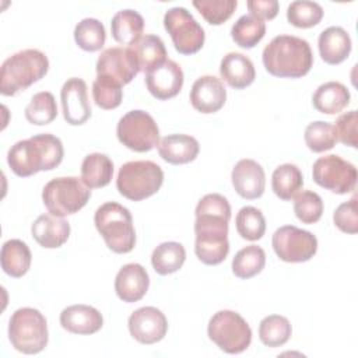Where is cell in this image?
I'll return each instance as SVG.
<instances>
[{
    "label": "cell",
    "instance_id": "1",
    "mask_svg": "<svg viewBox=\"0 0 358 358\" xmlns=\"http://www.w3.org/2000/svg\"><path fill=\"white\" fill-rule=\"evenodd\" d=\"M63 155L60 138L50 133H42L17 141L7 152V164L17 176L27 178L39 171H52L59 166Z\"/></svg>",
    "mask_w": 358,
    "mask_h": 358
},
{
    "label": "cell",
    "instance_id": "2",
    "mask_svg": "<svg viewBox=\"0 0 358 358\" xmlns=\"http://www.w3.org/2000/svg\"><path fill=\"white\" fill-rule=\"evenodd\" d=\"M262 57L264 69L280 78L303 77L313 64V53L308 41L292 35L273 38L263 49Z\"/></svg>",
    "mask_w": 358,
    "mask_h": 358
},
{
    "label": "cell",
    "instance_id": "3",
    "mask_svg": "<svg viewBox=\"0 0 358 358\" xmlns=\"http://www.w3.org/2000/svg\"><path fill=\"white\" fill-rule=\"evenodd\" d=\"M48 70L49 60L46 55L38 49H24L11 55L1 64V95L11 96L20 91L27 90L34 83L43 78Z\"/></svg>",
    "mask_w": 358,
    "mask_h": 358
},
{
    "label": "cell",
    "instance_id": "4",
    "mask_svg": "<svg viewBox=\"0 0 358 358\" xmlns=\"http://www.w3.org/2000/svg\"><path fill=\"white\" fill-rule=\"evenodd\" d=\"M95 228L115 253H129L136 245V231L130 211L119 203L99 206L94 215Z\"/></svg>",
    "mask_w": 358,
    "mask_h": 358
},
{
    "label": "cell",
    "instance_id": "5",
    "mask_svg": "<svg viewBox=\"0 0 358 358\" xmlns=\"http://www.w3.org/2000/svg\"><path fill=\"white\" fill-rule=\"evenodd\" d=\"M8 340L22 354L32 355L41 352L49 340L45 316L34 308L17 309L8 322Z\"/></svg>",
    "mask_w": 358,
    "mask_h": 358
},
{
    "label": "cell",
    "instance_id": "6",
    "mask_svg": "<svg viewBox=\"0 0 358 358\" xmlns=\"http://www.w3.org/2000/svg\"><path fill=\"white\" fill-rule=\"evenodd\" d=\"M162 183L164 172L152 161H129L120 166L116 178L119 193L131 201L151 197L161 189Z\"/></svg>",
    "mask_w": 358,
    "mask_h": 358
},
{
    "label": "cell",
    "instance_id": "7",
    "mask_svg": "<svg viewBox=\"0 0 358 358\" xmlns=\"http://www.w3.org/2000/svg\"><path fill=\"white\" fill-rule=\"evenodd\" d=\"M91 189L76 176H62L49 180L42 190V201L56 217H66L80 211L90 200Z\"/></svg>",
    "mask_w": 358,
    "mask_h": 358
},
{
    "label": "cell",
    "instance_id": "8",
    "mask_svg": "<svg viewBox=\"0 0 358 358\" xmlns=\"http://www.w3.org/2000/svg\"><path fill=\"white\" fill-rule=\"evenodd\" d=\"M208 338L227 354H241L252 343V329L248 322L234 310H218L207 326Z\"/></svg>",
    "mask_w": 358,
    "mask_h": 358
},
{
    "label": "cell",
    "instance_id": "9",
    "mask_svg": "<svg viewBox=\"0 0 358 358\" xmlns=\"http://www.w3.org/2000/svg\"><path fill=\"white\" fill-rule=\"evenodd\" d=\"M117 140L131 151L147 152L159 144V129L154 117L140 109L127 112L116 126Z\"/></svg>",
    "mask_w": 358,
    "mask_h": 358
},
{
    "label": "cell",
    "instance_id": "10",
    "mask_svg": "<svg viewBox=\"0 0 358 358\" xmlns=\"http://www.w3.org/2000/svg\"><path fill=\"white\" fill-rule=\"evenodd\" d=\"M164 27L182 55L197 53L204 45V29L185 7L169 8L164 15Z\"/></svg>",
    "mask_w": 358,
    "mask_h": 358
},
{
    "label": "cell",
    "instance_id": "11",
    "mask_svg": "<svg viewBox=\"0 0 358 358\" xmlns=\"http://www.w3.org/2000/svg\"><path fill=\"white\" fill-rule=\"evenodd\" d=\"M357 176L355 165L336 154L317 158L312 166L315 183L336 194L351 193L355 189Z\"/></svg>",
    "mask_w": 358,
    "mask_h": 358
},
{
    "label": "cell",
    "instance_id": "12",
    "mask_svg": "<svg viewBox=\"0 0 358 358\" xmlns=\"http://www.w3.org/2000/svg\"><path fill=\"white\" fill-rule=\"evenodd\" d=\"M273 249L280 260L287 263H303L317 252L316 236L294 225H284L273 234Z\"/></svg>",
    "mask_w": 358,
    "mask_h": 358
},
{
    "label": "cell",
    "instance_id": "13",
    "mask_svg": "<svg viewBox=\"0 0 358 358\" xmlns=\"http://www.w3.org/2000/svg\"><path fill=\"white\" fill-rule=\"evenodd\" d=\"M96 77L109 78L119 85L129 84L140 71L130 48H108L96 60Z\"/></svg>",
    "mask_w": 358,
    "mask_h": 358
},
{
    "label": "cell",
    "instance_id": "14",
    "mask_svg": "<svg viewBox=\"0 0 358 358\" xmlns=\"http://www.w3.org/2000/svg\"><path fill=\"white\" fill-rule=\"evenodd\" d=\"M127 326L131 337L141 344L158 343L168 331V320L165 315L154 306L136 309L130 315Z\"/></svg>",
    "mask_w": 358,
    "mask_h": 358
},
{
    "label": "cell",
    "instance_id": "15",
    "mask_svg": "<svg viewBox=\"0 0 358 358\" xmlns=\"http://www.w3.org/2000/svg\"><path fill=\"white\" fill-rule=\"evenodd\" d=\"M60 99L63 116L69 124L80 126L91 117V105L88 101L87 84L83 78H69L60 90Z\"/></svg>",
    "mask_w": 358,
    "mask_h": 358
},
{
    "label": "cell",
    "instance_id": "16",
    "mask_svg": "<svg viewBox=\"0 0 358 358\" xmlns=\"http://www.w3.org/2000/svg\"><path fill=\"white\" fill-rule=\"evenodd\" d=\"M145 85L154 98L159 101L171 99L183 87V71L176 62L168 59L145 73Z\"/></svg>",
    "mask_w": 358,
    "mask_h": 358
},
{
    "label": "cell",
    "instance_id": "17",
    "mask_svg": "<svg viewBox=\"0 0 358 358\" xmlns=\"http://www.w3.org/2000/svg\"><path fill=\"white\" fill-rule=\"evenodd\" d=\"M231 180L235 192L246 199L255 200L263 196L266 187V175L263 166L250 158L236 162L232 169Z\"/></svg>",
    "mask_w": 358,
    "mask_h": 358
},
{
    "label": "cell",
    "instance_id": "18",
    "mask_svg": "<svg viewBox=\"0 0 358 358\" xmlns=\"http://www.w3.org/2000/svg\"><path fill=\"white\" fill-rule=\"evenodd\" d=\"M189 99L197 112L215 113L227 101V90L218 77L201 76L193 83Z\"/></svg>",
    "mask_w": 358,
    "mask_h": 358
},
{
    "label": "cell",
    "instance_id": "19",
    "mask_svg": "<svg viewBox=\"0 0 358 358\" xmlns=\"http://www.w3.org/2000/svg\"><path fill=\"white\" fill-rule=\"evenodd\" d=\"M150 277L147 270L138 263L124 264L116 274L115 291L120 301L131 303L140 301L148 289Z\"/></svg>",
    "mask_w": 358,
    "mask_h": 358
},
{
    "label": "cell",
    "instance_id": "20",
    "mask_svg": "<svg viewBox=\"0 0 358 358\" xmlns=\"http://www.w3.org/2000/svg\"><path fill=\"white\" fill-rule=\"evenodd\" d=\"M60 324L73 334H94L103 326V317L94 306L78 303L62 310Z\"/></svg>",
    "mask_w": 358,
    "mask_h": 358
},
{
    "label": "cell",
    "instance_id": "21",
    "mask_svg": "<svg viewBox=\"0 0 358 358\" xmlns=\"http://www.w3.org/2000/svg\"><path fill=\"white\" fill-rule=\"evenodd\" d=\"M31 234L42 248L56 249L67 242L70 236V224L63 217L42 214L34 221Z\"/></svg>",
    "mask_w": 358,
    "mask_h": 358
},
{
    "label": "cell",
    "instance_id": "22",
    "mask_svg": "<svg viewBox=\"0 0 358 358\" xmlns=\"http://www.w3.org/2000/svg\"><path fill=\"white\" fill-rule=\"evenodd\" d=\"M199 151V141L189 134H169L158 144L159 157L172 165H182L194 161Z\"/></svg>",
    "mask_w": 358,
    "mask_h": 358
},
{
    "label": "cell",
    "instance_id": "23",
    "mask_svg": "<svg viewBox=\"0 0 358 358\" xmlns=\"http://www.w3.org/2000/svg\"><path fill=\"white\" fill-rule=\"evenodd\" d=\"M220 74L224 81L235 90L249 87L256 78V70L252 60L238 52H229L222 57Z\"/></svg>",
    "mask_w": 358,
    "mask_h": 358
},
{
    "label": "cell",
    "instance_id": "24",
    "mask_svg": "<svg viewBox=\"0 0 358 358\" xmlns=\"http://www.w3.org/2000/svg\"><path fill=\"white\" fill-rule=\"evenodd\" d=\"M317 46L324 63L340 64L350 56L351 38L344 28L329 27L319 35Z\"/></svg>",
    "mask_w": 358,
    "mask_h": 358
},
{
    "label": "cell",
    "instance_id": "25",
    "mask_svg": "<svg viewBox=\"0 0 358 358\" xmlns=\"http://www.w3.org/2000/svg\"><path fill=\"white\" fill-rule=\"evenodd\" d=\"M348 88L338 81H327L317 87L312 96L313 108L324 115H337L350 103Z\"/></svg>",
    "mask_w": 358,
    "mask_h": 358
},
{
    "label": "cell",
    "instance_id": "26",
    "mask_svg": "<svg viewBox=\"0 0 358 358\" xmlns=\"http://www.w3.org/2000/svg\"><path fill=\"white\" fill-rule=\"evenodd\" d=\"M1 268L13 278H20L31 267L32 255L25 242L21 239H8L1 246Z\"/></svg>",
    "mask_w": 358,
    "mask_h": 358
},
{
    "label": "cell",
    "instance_id": "27",
    "mask_svg": "<svg viewBox=\"0 0 358 358\" xmlns=\"http://www.w3.org/2000/svg\"><path fill=\"white\" fill-rule=\"evenodd\" d=\"M113 178V162L106 154H88L81 164V180L88 189L103 187Z\"/></svg>",
    "mask_w": 358,
    "mask_h": 358
},
{
    "label": "cell",
    "instance_id": "28",
    "mask_svg": "<svg viewBox=\"0 0 358 358\" xmlns=\"http://www.w3.org/2000/svg\"><path fill=\"white\" fill-rule=\"evenodd\" d=\"M110 31L117 43L131 46L143 36L144 18L134 10H120L110 21Z\"/></svg>",
    "mask_w": 358,
    "mask_h": 358
},
{
    "label": "cell",
    "instance_id": "29",
    "mask_svg": "<svg viewBox=\"0 0 358 358\" xmlns=\"http://www.w3.org/2000/svg\"><path fill=\"white\" fill-rule=\"evenodd\" d=\"M138 63L140 71L148 73L154 67L166 62V49L162 39L157 35H144L129 46Z\"/></svg>",
    "mask_w": 358,
    "mask_h": 358
},
{
    "label": "cell",
    "instance_id": "30",
    "mask_svg": "<svg viewBox=\"0 0 358 358\" xmlns=\"http://www.w3.org/2000/svg\"><path fill=\"white\" fill-rule=\"evenodd\" d=\"M186 260V250L182 243L169 241L158 245L151 255V264L159 275L178 271Z\"/></svg>",
    "mask_w": 358,
    "mask_h": 358
},
{
    "label": "cell",
    "instance_id": "31",
    "mask_svg": "<svg viewBox=\"0 0 358 358\" xmlns=\"http://www.w3.org/2000/svg\"><path fill=\"white\" fill-rule=\"evenodd\" d=\"M303 186V176L299 168L294 164H282L277 166L271 176V187L281 200L294 199Z\"/></svg>",
    "mask_w": 358,
    "mask_h": 358
},
{
    "label": "cell",
    "instance_id": "32",
    "mask_svg": "<svg viewBox=\"0 0 358 358\" xmlns=\"http://www.w3.org/2000/svg\"><path fill=\"white\" fill-rule=\"evenodd\" d=\"M194 252L197 259L207 266L222 263L229 252L228 235H206L196 234Z\"/></svg>",
    "mask_w": 358,
    "mask_h": 358
},
{
    "label": "cell",
    "instance_id": "33",
    "mask_svg": "<svg viewBox=\"0 0 358 358\" xmlns=\"http://www.w3.org/2000/svg\"><path fill=\"white\" fill-rule=\"evenodd\" d=\"M264 34H266L264 21L250 14L248 15L245 14L239 17L231 28V36L234 42L243 49L255 48L263 39Z\"/></svg>",
    "mask_w": 358,
    "mask_h": 358
},
{
    "label": "cell",
    "instance_id": "34",
    "mask_svg": "<svg viewBox=\"0 0 358 358\" xmlns=\"http://www.w3.org/2000/svg\"><path fill=\"white\" fill-rule=\"evenodd\" d=\"M266 264V253L257 245L242 248L232 260V273L242 280H248L259 274Z\"/></svg>",
    "mask_w": 358,
    "mask_h": 358
},
{
    "label": "cell",
    "instance_id": "35",
    "mask_svg": "<svg viewBox=\"0 0 358 358\" xmlns=\"http://www.w3.org/2000/svg\"><path fill=\"white\" fill-rule=\"evenodd\" d=\"M292 334L289 320L281 315H268L259 324V338L270 348L284 345Z\"/></svg>",
    "mask_w": 358,
    "mask_h": 358
},
{
    "label": "cell",
    "instance_id": "36",
    "mask_svg": "<svg viewBox=\"0 0 358 358\" xmlns=\"http://www.w3.org/2000/svg\"><path fill=\"white\" fill-rule=\"evenodd\" d=\"M57 116V105L52 92H36L25 108V117L31 124L43 126L52 123Z\"/></svg>",
    "mask_w": 358,
    "mask_h": 358
},
{
    "label": "cell",
    "instance_id": "37",
    "mask_svg": "<svg viewBox=\"0 0 358 358\" xmlns=\"http://www.w3.org/2000/svg\"><path fill=\"white\" fill-rule=\"evenodd\" d=\"M74 41L83 50L96 52L105 45V27L96 18H84L74 28Z\"/></svg>",
    "mask_w": 358,
    "mask_h": 358
},
{
    "label": "cell",
    "instance_id": "38",
    "mask_svg": "<svg viewBox=\"0 0 358 358\" xmlns=\"http://www.w3.org/2000/svg\"><path fill=\"white\" fill-rule=\"evenodd\" d=\"M238 234L246 241H259L266 232V220L263 213L252 206L242 207L235 218Z\"/></svg>",
    "mask_w": 358,
    "mask_h": 358
},
{
    "label": "cell",
    "instance_id": "39",
    "mask_svg": "<svg viewBox=\"0 0 358 358\" xmlns=\"http://www.w3.org/2000/svg\"><path fill=\"white\" fill-rule=\"evenodd\" d=\"M323 18V8L316 1L296 0L287 8V20L296 28H312Z\"/></svg>",
    "mask_w": 358,
    "mask_h": 358
},
{
    "label": "cell",
    "instance_id": "40",
    "mask_svg": "<svg viewBox=\"0 0 358 358\" xmlns=\"http://www.w3.org/2000/svg\"><path fill=\"white\" fill-rule=\"evenodd\" d=\"M303 138L308 148L313 152H323L331 150L337 143L334 126L329 122L322 120L309 123L305 129Z\"/></svg>",
    "mask_w": 358,
    "mask_h": 358
},
{
    "label": "cell",
    "instance_id": "41",
    "mask_svg": "<svg viewBox=\"0 0 358 358\" xmlns=\"http://www.w3.org/2000/svg\"><path fill=\"white\" fill-rule=\"evenodd\" d=\"M294 213L302 224H315L323 214V200L317 193L303 190L294 197Z\"/></svg>",
    "mask_w": 358,
    "mask_h": 358
},
{
    "label": "cell",
    "instance_id": "42",
    "mask_svg": "<svg viewBox=\"0 0 358 358\" xmlns=\"http://www.w3.org/2000/svg\"><path fill=\"white\" fill-rule=\"evenodd\" d=\"M193 6L201 17L211 25H221L231 18L238 1L236 0H197Z\"/></svg>",
    "mask_w": 358,
    "mask_h": 358
},
{
    "label": "cell",
    "instance_id": "43",
    "mask_svg": "<svg viewBox=\"0 0 358 358\" xmlns=\"http://www.w3.org/2000/svg\"><path fill=\"white\" fill-rule=\"evenodd\" d=\"M92 98L101 109H115L122 103V85L109 78L96 77L92 83Z\"/></svg>",
    "mask_w": 358,
    "mask_h": 358
},
{
    "label": "cell",
    "instance_id": "44",
    "mask_svg": "<svg viewBox=\"0 0 358 358\" xmlns=\"http://www.w3.org/2000/svg\"><path fill=\"white\" fill-rule=\"evenodd\" d=\"M334 225L345 234H357L358 231V217H357V199L341 203L333 214Z\"/></svg>",
    "mask_w": 358,
    "mask_h": 358
},
{
    "label": "cell",
    "instance_id": "45",
    "mask_svg": "<svg viewBox=\"0 0 358 358\" xmlns=\"http://www.w3.org/2000/svg\"><path fill=\"white\" fill-rule=\"evenodd\" d=\"M357 110H350L338 116L336 124H333L337 141H341L344 145L357 148Z\"/></svg>",
    "mask_w": 358,
    "mask_h": 358
},
{
    "label": "cell",
    "instance_id": "46",
    "mask_svg": "<svg viewBox=\"0 0 358 358\" xmlns=\"http://www.w3.org/2000/svg\"><path fill=\"white\" fill-rule=\"evenodd\" d=\"M248 8L250 15L259 20H273L278 14V1L277 0H249Z\"/></svg>",
    "mask_w": 358,
    "mask_h": 358
}]
</instances>
